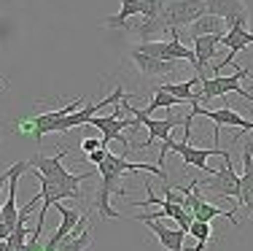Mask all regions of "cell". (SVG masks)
Masks as SVG:
<instances>
[{
  "instance_id": "4fadbf2b",
  "label": "cell",
  "mask_w": 253,
  "mask_h": 251,
  "mask_svg": "<svg viewBox=\"0 0 253 251\" xmlns=\"http://www.w3.org/2000/svg\"><path fill=\"white\" fill-rule=\"evenodd\" d=\"M200 84V79H186V81H162L156 84L159 89H165V92H170L172 98H178L180 103H194V100H200V92H194V87Z\"/></svg>"
},
{
  "instance_id": "ffe728a7",
  "label": "cell",
  "mask_w": 253,
  "mask_h": 251,
  "mask_svg": "<svg viewBox=\"0 0 253 251\" xmlns=\"http://www.w3.org/2000/svg\"><path fill=\"white\" fill-rule=\"evenodd\" d=\"M97 149H105V143H102V138H84L81 141V151L84 154H92V151H97Z\"/></svg>"
},
{
  "instance_id": "d6986e66",
  "label": "cell",
  "mask_w": 253,
  "mask_h": 251,
  "mask_svg": "<svg viewBox=\"0 0 253 251\" xmlns=\"http://www.w3.org/2000/svg\"><path fill=\"white\" fill-rule=\"evenodd\" d=\"M137 3H140V8H143L140 19H154V16L162 14V8H165L167 0H137Z\"/></svg>"
},
{
  "instance_id": "9c48e42d",
  "label": "cell",
  "mask_w": 253,
  "mask_h": 251,
  "mask_svg": "<svg viewBox=\"0 0 253 251\" xmlns=\"http://www.w3.org/2000/svg\"><path fill=\"white\" fill-rule=\"evenodd\" d=\"M224 35H200V38H194V70H197V79L200 81L208 79L205 68H208L210 59L218 54V46L224 44Z\"/></svg>"
},
{
  "instance_id": "8fae6325",
  "label": "cell",
  "mask_w": 253,
  "mask_h": 251,
  "mask_svg": "<svg viewBox=\"0 0 253 251\" xmlns=\"http://www.w3.org/2000/svg\"><path fill=\"white\" fill-rule=\"evenodd\" d=\"M57 211H59V216H62V222L57 224V230H54V235L49 238V241H46V246H43V251H54L59 246V243L65 241V238L70 235V232L76 230V224L81 222V216L84 213L78 211V208H68V205H62V202H57Z\"/></svg>"
},
{
  "instance_id": "277c9868",
  "label": "cell",
  "mask_w": 253,
  "mask_h": 251,
  "mask_svg": "<svg viewBox=\"0 0 253 251\" xmlns=\"http://www.w3.org/2000/svg\"><path fill=\"white\" fill-rule=\"evenodd\" d=\"M251 76V68H237L232 76H213V79H202L200 81V103L202 100H218V98H224V95L229 92H234V95H240V98H245V103H251L253 105V95L251 92H245L243 89V79H248Z\"/></svg>"
},
{
  "instance_id": "6da1fadb",
  "label": "cell",
  "mask_w": 253,
  "mask_h": 251,
  "mask_svg": "<svg viewBox=\"0 0 253 251\" xmlns=\"http://www.w3.org/2000/svg\"><path fill=\"white\" fill-rule=\"evenodd\" d=\"M135 170H146V173H154V176H159L162 181L167 184V173L162 170L159 165H148V162H126V154H105V159L97 165V173H100V192H97V211L102 219H122V213L113 211L111 202H108V197L111 192L116 189V184L122 181L124 173H135Z\"/></svg>"
},
{
  "instance_id": "9a60e30c",
  "label": "cell",
  "mask_w": 253,
  "mask_h": 251,
  "mask_svg": "<svg viewBox=\"0 0 253 251\" xmlns=\"http://www.w3.org/2000/svg\"><path fill=\"white\" fill-rule=\"evenodd\" d=\"M208 5V14L215 16V19H229V16L237 14H248V5L243 0H205Z\"/></svg>"
},
{
  "instance_id": "8992f818",
  "label": "cell",
  "mask_w": 253,
  "mask_h": 251,
  "mask_svg": "<svg viewBox=\"0 0 253 251\" xmlns=\"http://www.w3.org/2000/svg\"><path fill=\"white\" fill-rule=\"evenodd\" d=\"M191 105V113H202V116H208L210 122H213V141L218 143L221 138V127L224 124H229V127H240L243 133H253V119H245V116H240L237 111H232L229 105H224V108H202V103L200 100H194V103H189Z\"/></svg>"
},
{
  "instance_id": "3957f363",
  "label": "cell",
  "mask_w": 253,
  "mask_h": 251,
  "mask_svg": "<svg viewBox=\"0 0 253 251\" xmlns=\"http://www.w3.org/2000/svg\"><path fill=\"white\" fill-rule=\"evenodd\" d=\"M167 151H178L180 157H183V162H186V165L197 167V170H210V173H213V167L208 165V159H210V157H221L224 162H232V154L224 151V149H218V146H213V149H197V146H191V143L172 141V138H170V141H165V146H162V151H159V162H156V165L165 162Z\"/></svg>"
},
{
  "instance_id": "ba28073f",
  "label": "cell",
  "mask_w": 253,
  "mask_h": 251,
  "mask_svg": "<svg viewBox=\"0 0 253 251\" xmlns=\"http://www.w3.org/2000/svg\"><path fill=\"white\" fill-rule=\"evenodd\" d=\"M129 62L135 65V70L140 73V79L154 81V79H167V76L178 73V62H165L156 57H146L137 49H129Z\"/></svg>"
},
{
  "instance_id": "30bf717a",
  "label": "cell",
  "mask_w": 253,
  "mask_h": 251,
  "mask_svg": "<svg viewBox=\"0 0 253 251\" xmlns=\"http://www.w3.org/2000/svg\"><path fill=\"white\" fill-rule=\"evenodd\" d=\"M224 44H226V49H229V54L221 59V62H215V76L221 73V68H226V65H232L234 59L240 57V51L245 49V46H251L253 44V33L251 30H245V27H232V30H226V35H224Z\"/></svg>"
},
{
  "instance_id": "2e32d148",
  "label": "cell",
  "mask_w": 253,
  "mask_h": 251,
  "mask_svg": "<svg viewBox=\"0 0 253 251\" xmlns=\"http://www.w3.org/2000/svg\"><path fill=\"white\" fill-rule=\"evenodd\" d=\"M189 30H191V38H200V35H224L226 25H224V19H215V16L205 14L202 19H197Z\"/></svg>"
},
{
  "instance_id": "44dd1931",
  "label": "cell",
  "mask_w": 253,
  "mask_h": 251,
  "mask_svg": "<svg viewBox=\"0 0 253 251\" xmlns=\"http://www.w3.org/2000/svg\"><path fill=\"white\" fill-rule=\"evenodd\" d=\"M105 154H108V146H105V149H97V151H92V154H86V162L97 167L102 159H105Z\"/></svg>"
},
{
  "instance_id": "7c38bea8",
  "label": "cell",
  "mask_w": 253,
  "mask_h": 251,
  "mask_svg": "<svg viewBox=\"0 0 253 251\" xmlns=\"http://www.w3.org/2000/svg\"><path fill=\"white\" fill-rule=\"evenodd\" d=\"M146 227L156 235V241H159V246L165 251H183V241L189 232L183 230V227H170V224H162V222H146Z\"/></svg>"
},
{
  "instance_id": "5bb4252c",
  "label": "cell",
  "mask_w": 253,
  "mask_h": 251,
  "mask_svg": "<svg viewBox=\"0 0 253 251\" xmlns=\"http://www.w3.org/2000/svg\"><path fill=\"white\" fill-rule=\"evenodd\" d=\"M140 14H143V8H140V3L137 0H122V11L119 14H113V16H105V19L100 22L102 27H111V30H116V27H126L129 25V19H140Z\"/></svg>"
},
{
  "instance_id": "52a82bcc",
  "label": "cell",
  "mask_w": 253,
  "mask_h": 251,
  "mask_svg": "<svg viewBox=\"0 0 253 251\" xmlns=\"http://www.w3.org/2000/svg\"><path fill=\"white\" fill-rule=\"evenodd\" d=\"M124 98H126V95H124V87H113V92H111V95H105V98H102V100H97V103H92V105H84L81 111H76V113H70V116L59 119V122H54L51 127H49V133H68V130H73V127H81V124H89V119H92V116H97V111H102V105L122 103Z\"/></svg>"
},
{
  "instance_id": "ac0fdd59",
  "label": "cell",
  "mask_w": 253,
  "mask_h": 251,
  "mask_svg": "<svg viewBox=\"0 0 253 251\" xmlns=\"http://www.w3.org/2000/svg\"><path fill=\"white\" fill-rule=\"evenodd\" d=\"M189 235L191 238H197V241H213V224L210 222H191L189 227Z\"/></svg>"
},
{
  "instance_id": "5b68a950",
  "label": "cell",
  "mask_w": 253,
  "mask_h": 251,
  "mask_svg": "<svg viewBox=\"0 0 253 251\" xmlns=\"http://www.w3.org/2000/svg\"><path fill=\"white\" fill-rule=\"evenodd\" d=\"M197 189L205 195H213V197H234L240 205V195H243V189H240V176L232 170V162H224V167H218V170L208 173L205 178H197ZM243 208V205H240Z\"/></svg>"
},
{
  "instance_id": "7402d4cb",
  "label": "cell",
  "mask_w": 253,
  "mask_h": 251,
  "mask_svg": "<svg viewBox=\"0 0 253 251\" xmlns=\"http://www.w3.org/2000/svg\"><path fill=\"white\" fill-rule=\"evenodd\" d=\"M5 84H8V81H5V76H0V89H3Z\"/></svg>"
},
{
  "instance_id": "7a4b0ae2",
  "label": "cell",
  "mask_w": 253,
  "mask_h": 251,
  "mask_svg": "<svg viewBox=\"0 0 253 251\" xmlns=\"http://www.w3.org/2000/svg\"><path fill=\"white\" fill-rule=\"evenodd\" d=\"M129 95L119 103V108L126 111V113H132L135 116V122L137 124H143V127L148 130V135H146V143H132V151H140V149H151L154 146V141H170V133L178 127V124H186V119H178L175 113H167V119H151L143 108H137V105H132L129 103Z\"/></svg>"
},
{
  "instance_id": "e0dca14e",
  "label": "cell",
  "mask_w": 253,
  "mask_h": 251,
  "mask_svg": "<svg viewBox=\"0 0 253 251\" xmlns=\"http://www.w3.org/2000/svg\"><path fill=\"white\" fill-rule=\"evenodd\" d=\"M172 105H180V100H178V98H172L170 92H165V89L156 87V89H154V100H151V103H148L143 111H146L148 116H151V111H156V108H172Z\"/></svg>"
}]
</instances>
